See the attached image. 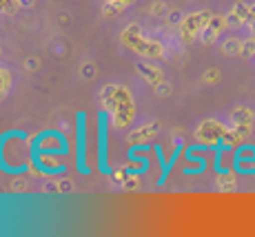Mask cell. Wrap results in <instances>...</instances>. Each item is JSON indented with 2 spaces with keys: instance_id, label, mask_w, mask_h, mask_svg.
Listing matches in <instances>:
<instances>
[{
  "instance_id": "cell-1",
  "label": "cell",
  "mask_w": 255,
  "mask_h": 237,
  "mask_svg": "<svg viewBox=\"0 0 255 237\" xmlns=\"http://www.w3.org/2000/svg\"><path fill=\"white\" fill-rule=\"evenodd\" d=\"M31 144L24 131H7L0 135V169L18 175L29 169Z\"/></svg>"
},
{
  "instance_id": "cell-2",
  "label": "cell",
  "mask_w": 255,
  "mask_h": 237,
  "mask_svg": "<svg viewBox=\"0 0 255 237\" xmlns=\"http://www.w3.org/2000/svg\"><path fill=\"white\" fill-rule=\"evenodd\" d=\"M31 153H51V155H67L69 144L67 137L60 131H42L40 135L33 140Z\"/></svg>"
},
{
  "instance_id": "cell-3",
  "label": "cell",
  "mask_w": 255,
  "mask_h": 237,
  "mask_svg": "<svg viewBox=\"0 0 255 237\" xmlns=\"http://www.w3.org/2000/svg\"><path fill=\"white\" fill-rule=\"evenodd\" d=\"M78 133H76V166L80 173H89L87 169V116L85 113H78Z\"/></svg>"
},
{
  "instance_id": "cell-4",
  "label": "cell",
  "mask_w": 255,
  "mask_h": 237,
  "mask_svg": "<svg viewBox=\"0 0 255 237\" xmlns=\"http://www.w3.org/2000/svg\"><path fill=\"white\" fill-rule=\"evenodd\" d=\"M98 169L102 173H111L107 162V116H98Z\"/></svg>"
},
{
  "instance_id": "cell-5",
  "label": "cell",
  "mask_w": 255,
  "mask_h": 237,
  "mask_svg": "<svg viewBox=\"0 0 255 237\" xmlns=\"http://www.w3.org/2000/svg\"><path fill=\"white\" fill-rule=\"evenodd\" d=\"M233 166L240 173H255V149L253 146H240L233 157Z\"/></svg>"
},
{
  "instance_id": "cell-6",
  "label": "cell",
  "mask_w": 255,
  "mask_h": 237,
  "mask_svg": "<svg viewBox=\"0 0 255 237\" xmlns=\"http://www.w3.org/2000/svg\"><path fill=\"white\" fill-rule=\"evenodd\" d=\"M253 11H255V7H253Z\"/></svg>"
}]
</instances>
